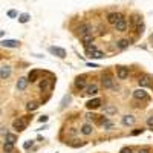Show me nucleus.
Here are the masks:
<instances>
[{"instance_id":"obj_6","label":"nucleus","mask_w":153,"mask_h":153,"mask_svg":"<svg viewBox=\"0 0 153 153\" xmlns=\"http://www.w3.org/2000/svg\"><path fill=\"white\" fill-rule=\"evenodd\" d=\"M116 75H118L119 80H125V78L129 76V67H124V66L118 67V70H116Z\"/></svg>"},{"instance_id":"obj_1","label":"nucleus","mask_w":153,"mask_h":153,"mask_svg":"<svg viewBox=\"0 0 153 153\" xmlns=\"http://www.w3.org/2000/svg\"><path fill=\"white\" fill-rule=\"evenodd\" d=\"M28 121H29V116H26V118H17V119H14V123H12V129L17 130V132H23V130L28 127Z\"/></svg>"},{"instance_id":"obj_16","label":"nucleus","mask_w":153,"mask_h":153,"mask_svg":"<svg viewBox=\"0 0 153 153\" xmlns=\"http://www.w3.org/2000/svg\"><path fill=\"white\" fill-rule=\"evenodd\" d=\"M75 87L76 89H84L86 87V80H84V76H78V78L75 80Z\"/></svg>"},{"instance_id":"obj_24","label":"nucleus","mask_w":153,"mask_h":153,"mask_svg":"<svg viewBox=\"0 0 153 153\" xmlns=\"http://www.w3.org/2000/svg\"><path fill=\"white\" fill-rule=\"evenodd\" d=\"M37 107H38V103H35V101H32V103H28V104H26V109H28L29 112L35 110Z\"/></svg>"},{"instance_id":"obj_12","label":"nucleus","mask_w":153,"mask_h":153,"mask_svg":"<svg viewBox=\"0 0 153 153\" xmlns=\"http://www.w3.org/2000/svg\"><path fill=\"white\" fill-rule=\"evenodd\" d=\"M38 76H40V70H37V69L31 70V72H29V75H28V81H31V83L37 81Z\"/></svg>"},{"instance_id":"obj_5","label":"nucleus","mask_w":153,"mask_h":153,"mask_svg":"<svg viewBox=\"0 0 153 153\" xmlns=\"http://www.w3.org/2000/svg\"><path fill=\"white\" fill-rule=\"evenodd\" d=\"M100 106H101V100H100V98H93V100H91V101H87V103H86V107H87L89 110L98 109Z\"/></svg>"},{"instance_id":"obj_35","label":"nucleus","mask_w":153,"mask_h":153,"mask_svg":"<svg viewBox=\"0 0 153 153\" xmlns=\"http://www.w3.org/2000/svg\"><path fill=\"white\" fill-rule=\"evenodd\" d=\"M38 121H40V123H46V121H48V116H46V115H42V116L38 118Z\"/></svg>"},{"instance_id":"obj_21","label":"nucleus","mask_w":153,"mask_h":153,"mask_svg":"<svg viewBox=\"0 0 153 153\" xmlns=\"http://www.w3.org/2000/svg\"><path fill=\"white\" fill-rule=\"evenodd\" d=\"M5 141H6V142H9V144H15V141H17V136H15V135H12V133H6Z\"/></svg>"},{"instance_id":"obj_31","label":"nucleus","mask_w":153,"mask_h":153,"mask_svg":"<svg viewBox=\"0 0 153 153\" xmlns=\"http://www.w3.org/2000/svg\"><path fill=\"white\" fill-rule=\"evenodd\" d=\"M136 31H138V34H142V32H144V25L139 23V25L136 26Z\"/></svg>"},{"instance_id":"obj_11","label":"nucleus","mask_w":153,"mask_h":153,"mask_svg":"<svg viewBox=\"0 0 153 153\" xmlns=\"http://www.w3.org/2000/svg\"><path fill=\"white\" fill-rule=\"evenodd\" d=\"M0 44L5 48H19V42L17 40H3V42H0Z\"/></svg>"},{"instance_id":"obj_39","label":"nucleus","mask_w":153,"mask_h":153,"mask_svg":"<svg viewBox=\"0 0 153 153\" xmlns=\"http://www.w3.org/2000/svg\"><path fill=\"white\" fill-rule=\"evenodd\" d=\"M152 40H153V34H152Z\"/></svg>"},{"instance_id":"obj_13","label":"nucleus","mask_w":153,"mask_h":153,"mask_svg":"<svg viewBox=\"0 0 153 153\" xmlns=\"http://www.w3.org/2000/svg\"><path fill=\"white\" fill-rule=\"evenodd\" d=\"M103 86H104L106 89H110V87H113V81H112V76H110V75H106V76H103Z\"/></svg>"},{"instance_id":"obj_4","label":"nucleus","mask_w":153,"mask_h":153,"mask_svg":"<svg viewBox=\"0 0 153 153\" xmlns=\"http://www.w3.org/2000/svg\"><path fill=\"white\" fill-rule=\"evenodd\" d=\"M115 28H116V31H118V32H124L125 29H127V21H125V19L124 17H121V19L116 21V23L113 25Z\"/></svg>"},{"instance_id":"obj_25","label":"nucleus","mask_w":153,"mask_h":153,"mask_svg":"<svg viewBox=\"0 0 153 153\" xmlns=\"http://www.w3.org/2000/svg\"><path fill=\"white\" fill-rule=\"evenodd\" d=\"M12 148H14V144H9V142L3 144V150H5V153H11Z\"/></svg>"},{"instance_id":"obj_34","label":"nucleus","mask_w":153,"mask_h":153,"mask_svg":"<svg viewBox=\"0 0 153 153\" xmlns=\"http://www.w3.org/2000/svg\"><path fill=\"white\" fill-rule=\"evenodd\" d=\"M147 124L150 125V127H153V115H152V116H148V118H147Z\"/></svg>"},{"instance_id":"obj_7","label":"nucleus","mask_w":153,"mask_h":153,"mask_svg":"<svg viewBox=\"0 0 153 153\" xmlns=\"http://www.w3.org/2000/svg\"><path fill=\"white\" fill-rule=\"evenodd\" d=\"M133 98L135 100H146L147 98V92L144 91V89H136V91H133Z\"/></svg>"},{"instance_id":"obj_22","label":"nucleus","mask_w":153,"mask_h":153,"mask_svg":"<svg viewBox=\"0 0 153 153\" xmlns=\"http://www.w3.org/2000/svg\"><path fill=\"white\" fill-rule=\"evenodd\" d=\"M87 93H89V95H95V93H98V86H97V84L89 86L87 87Z\"/></svg>"},{"instance_id":"obj_18","label":"nucleus","mask_w":153,"mask_h":153,"mask_svg":"<svg viewBox=\"0 0 153 153\" xmlns=\"http://www.w3.org/2000/svg\"><path fill=\"white\" fill-rule=\"evenodd\" d=\"M81 42L84 43V46H89V44H92V43H93V35H92V34L83 35V37H81Z\"/></svg>"},{"instance_id":"obj_32","label":"nucleus","mask_w":153,"mask_h":153,"mask_svg":"<svg viewBox=\"0 0 153 153\" xmlns=\"http://www.w3.org/2000/svg\"><path fill=\"white\" fill-rule=\"evenodd\" d=\"M8 15H9V17H11V19H14V17H17V12H15L14 9H11L9 12H8Z\"/></svg>"},{"instance_id":"obj_15","label":"nucleus","mask_w":153,"mask_h":153,"mask_svg":"<svg viewBox=\"0 0 153 153\" xmlns=\"http://www.w3.org/2000/svg\"><path fill=\"white\" fill-rule=\"evenodd\" d=\"M138 83H139V86L141 87H150V78L148 76H141V78L138 80Z\"/></svg>"},{"instance_id":"obj_30","label":"nucleus","mask_w":153,"mask_h":153,"mask_svg":"<svg viewBox=\"0 0 153 153\" xmlns=\"http://www.w3.org/2000/svg\"><path fill=\"white\" fill-rule=\"evenodd\" d=\"M119 153H132V148H130V147H123L119 150Z\"/></svg>"},{"instance_id":"obj_27","label":"nucleus","mask_w":153,"mask_h":153,"mask_svg":"<svg viewBox=\"0 0 153 153\" xmlns=\"http://www.w3.org/2000/svg\"><path fill=\"white\" fill-rule=\"evenodd\" d=\"M40 89H42V91H46V89H49V80H43V81L40 83Z\"/></svg>"},{"instance_id":"obj_40","label":"nucleus","mask_w":153,"mask_h":153,"mask_svg":"<svg viewBox=\"0 0 153 153\" xmlns=\"http://www.w3.org/2000/svg\"><path fill=\"white\" fill-rule=\"evenodd\" d=\"M0 115H2V110H0Z\"/></svg>"},{"instance_id":"obj_14","label":"nucleus","mask_w":153,"mask_h":153,"mask_svg":"<svg viewBox=\"0 0 153 153\" xmlns=\"http://www.w3.org/2000/svg\"><path fill=\"white\" fill-rule=\"evenodd\" d=\"M129 44H130L129 38H121V40H118V43H116V48L118 49H125V48H129Z\"/></svg>"},{"instance_id":"obj_38","label":"nucleus","mask_w":153,"mask_h":153,"mask_svg":"<svg viewBox=\"0 0 153 153\" xmlns=\"http://www.w3.org/2000/svg\"><path fill=\"white\" fill-rule=\"evenodd\" d=\"M139 153H148V150H147V148H141V150H139Z\"/></svg>"},{"instance_id":"obj_3","label":"nucleus","mask_w":153,"mask_h":153,"mask_svg":"<svg viewBox=\"0 0 153 153\" xmlns=\"http://www.w3.org/2000/svg\"><path fill=\"white\" fill-rule=\"evenodd\" d=\"M49 52L54 54V55H57L58 58H64L66 57V51L63 48H57V46H51L49 48Z\"/></svg>"},{"instance_id":"obj_28","label":"nucleus","mask_w":153,"mask_h":153,"mask_svg":"<svg viewBox=\"0 0 153 153\" xmlns=\"http://www.w3.org/2000/svg\"><path fill=\"white\" fill-rule=\"evenodd\" d=\"M106 113H107V115H113V113H116V107H113V106L106 107Z\"/></svg>"},{"instance_id":"obj_2","label":"nucleus","mask_w":153,"mask_h":153,"mask_svg":"<svg viewBox=\"0 0 153 153\" xmlns=\"http://www.w3.org/2000/svg\"><path fill=\"white\" fill-rule=\"evenodd\" d=\"M92 31H93V28H92V25H89V23H81L78 26V34L81 35H87V34H92Z\"/></svg>"},{"instance_id":"obj_37","label":"nucleus","mask_w":153,"mask_h":153,"mask_svg":"<svg viewBox=\"0 0 153 153\" xmlns=\"http://www.w3.org/2000/svg\"><path fill=\"white\" fill-rule=\"evenodd\" d=\"M139 133H142V129L141 130L138 129V130H133V132H132V135H139Z\"/></svg>"},{"instance_id":"obj_17","label":"nucleus","mask_w":153,"mask_h":153,"mask_svg":"<svg viewBox=\"0 0 153 153\" xmlns=\"http://www.w3.org/2000/svg\"><path fill=\"white\" fill-rule=\"evenodd\" d=\"M26 86H28V78H19V81H17V89H19V91H25Z\"/></svg>"},{"instance_id":"obj_29","label":"nucleus","mask_w":153,"mask_h":153,"mask_svg":"<svg viewBox=\"0 0 153 153\" xmlns=\"http://www.w3.org/2000/svg\"><path fill=\"white\" fill-rule=\"evenodd\" d=\"M28 20H29V14H21V15L19 17V21H20V23H26Z\"/></svg>"},{"instance_id":"obj_23","label":"nucleus","mask_w":153,"mask_h":153,"mask_svg":"<svg viewBox=\"0 0 153 153\" xmlns=\"http://www.w3.org/2000/svg\"><path fill=\"white\" fill-rule=\"evenodd\" d=\"M89 55H91L92 58H103V57H104V52H101V51H98V49H97V51L91 52Z\"/></svg>"},{"instance_id":"obj_20","label":"nucleus","mask_w":153,"mask_h":153,"mask_svg":"<svg viewBox=\"0 0 153 153\" xmlns=\"http://www.w3.org/2000/svg\"><path fill=\"white\" fill-rule=\"evenodd\" d=\"M139 23H142V17L139 15V14L132 15V25H133V26H138Z\"/></svg>"},{"instance_id":"obj_10","label":"nucleus","mask_w":153,"mask_h":153,"mask_svg":"<svg viewBox=\"0 0 153 153\" xmlns=\"http://www.w3.org/2000/svg\"><path fill=\"white\" fill-rule=\"evenodd\" d=\"M121 17H123V15L118 14V12H110V14L107 15V21H109L110 25H115L116 21H118V20L121 19Z\"/></svg>"},{"instance_id":"obj_19","label":"nucleus","mask_w":153,"mask_h":153,"mask_svg":"<svg viewBox=\"0 0 153 153\" xmlns=\"http://www.w3.org/2000/svg\"><path fill=\"white\" fill-rule=\"evenodd\" d=\"M92 132H93V129H92L91 124H84L81 127V133L83 135H92Z\"/></svg>"},{"instance_id":"obj_9","label":"nucleus","mask_w":153,"mask_h":153,"mask_svg":"<svg viewBox=\"0 0 153 153\" xmlns=\"http://www.w3.org/2000/svg\"><path fill=\"white\" fill-rule=\"evenodd\" d=\"M121 121H123L124 125H133L135 123H136V118H135L133 115H124Z\"/></svg>"},{"instance_id":"obj_33","label":"nucleus","mask_w":153,"mask_h":153,"mask_svg":"<svg viewBox=\"0 0 153 153\" xmlns=\"http://www.w3.org/2000/svg\"><path fill=\"white\" fill-rule=\"evenodd\" d=\"M86 118H87L89 121H91V119L93 121V119H95V118H97V115H93V113H87V115H86Z\"/></svg>"},{"instance_id":"obj_8","label":"nucleus","mask_w":153,"mask_h":153,"mask_svg":"<svg viewBox=\"0 0 153 153\" xmlns=\"http://www.w3.org/2000/svg\"><path fill=\"white\" fill-rule=\"evenodd\" d=\"M9 75H11V66H2L0 67V78L2 80H6Z\"/></svg>"},{"instance_id":"obj_26","label":"nucleus","mask_w":153,"mask_h":153,"mask_svg":"<svg viewBox=\"0 0 153 153\" xmlns=\"http://www.w3.org/2000/svg\"><path fill=\"white\" fill-rule=\"evenodd\" d=\"M103 127H104L106 130H112V129H113V127H115V125H113V123H112V121H109V119H106V121H104V123H103Z\"/></svg>"},{"instance_id":"obj_36","label":"nucleus","mask_w":153,"mask_h":153,"mask_svg":"<svg viewBox=\"0 0 153 153\" xmlns=\"http://www.w3.org/2000/svg\"><path fill=\"white\" fill-rule=\"evenodd\" d=\"M31 146H32V141H26V142H25V146H23V147H25V148H29Z\"/></svg>"}]
</instances>
